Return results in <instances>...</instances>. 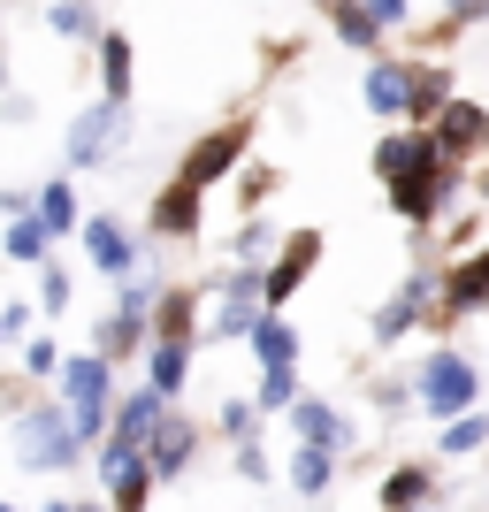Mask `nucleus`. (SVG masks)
Instances as JSON below:
<instances>
[{
  "label": "nucleus",
  "mask_w": 489,
  "mask_h": 512,
  "mask_svg": "<svg viewBox=\"0 0 489 512\" xmlns=\"http://www.w3.org/2000/svg\"><path fill=\"white\" fill-rule=\"evenodd\" d=\"M413 398H421L428 421H459V413L482 406V367H474L459 344H436V352L413 367Z\"/></svg>",
  "instance_id": "f257e3e1"
},
{
  "label": "nucleus",
  "mask_w": 489,
  "mask_h": 512,
  "mask_svg": "<svg viewBox=\"0 0 489 512\" xmlns=\"http://www.w3.org/2000/svg\"><path fill=\"white\" fill-rule=\"evenodd\" d=\"M436 291H444V268H405V283L375 306V321H367L375 352H398V337L428 329V321H436Z\"/></svg>",
  "instance_id": "f03ea898"
},
{
  "label": "nucleus",
  "mask_w": 489,
  "mask_h": 512,
  "mask_svg": "<svg viewBox=\"0 0 489 512\" xmlns=\"http://www.w3.org/2000/svg\"><path fill=\"white\" fill-rule=\"evenodd\" d=\"M459 184H467V169H459V161H436V169L398 176V184H383V192H390V214H398L405 230H436V222L451 214V199H459Z\"/></svg>",
  "instance_id": "7ed1b4c3"
},
{
  "label": "nucleus",
  "mask_w": 489,
  "mask_h": 512,
  "mask_svg": "<svg viewBox=\"0 0 489 512\" xmlns=\"http://www.w3.org/2000/svg\"><path fill=\"white\" fill-rule=\"evenodd\" d=\"M489 314V245L467 260H444V291H436V321H428V337H451L459 321Z\"/></svg>",
  "instance_id": "20e7f679"
},
{
  "label": "nucleus",
  "mask_w": 489,
  "mask_h": 512,
  "mask_svg": "<svg viewBox=\"0 0 489 512\" xmlns=\"http://www.w3.org/2000/svg\"><path fill=\"white\" fill-rule=\"evenodd\" d=\"M62 398H69V421H77V436H100V428H115L107 421V360L100 352H77V360H62Z\"/></svg>",
  "instance_id": "39448f33"
},
{
  "label": "nucleus",
  "mask_w": 489,
  "mask_h": 512,
  "mask_svg": "<svg viewBox=\"0 0 489 512\" xmlns=\"http://www.w3.org/2000/svg\"><path fill=\"white\" fill-rule=\"evenodd\" d=\"M245 146H253V115H237V123H222V130H207V138H199L192 153H184V184H199V192H207V184H222V176L237 169V161H245Z\"/></svg>",
  "instance_id": "423d86ee"
},
{
  "label": "nucleus",
  "mask_w": 489,
  "mask_h": 512,
  "mask_svg": "<svg viewBox=\"0 0 489 512\" xmlns=\"http://www.w3.org/2000/svg\"><path fill=\"white\" fill-rule=\"evenodd\" d=\"M77 444H85V436H77V421H62V406H39L16 428V459L23 467H69Z\"/></svg>",
  "instance_id": "0eeeda50"
},
{
  "label": "nucleus",
  "mask_w": 489,
  "mask_h": 512,
  "mask_svg": "<svg viewBox=\"0 0 489 512\" xmlns=\"http://www.w3.org/2000/svg\"><path fill=\"white\" fill-rule=\"evenodd\" d=\"M260 314H268V268H237V276H222V299H214V337H253Z\"/></svg>",
  "instance_id": "6e6552de"
},
{
  "label": "nucleus",
  "mask_w": 489,
  "mask_h": 512,
  "mask_svg": "<svg viewBox=\"0 0 489 512\" xmlns=\"http://www.w3.org/2000/svg\"><path fill=\"white\" fill-rule=\"evenodd\" d=\"M436 161H451V153L436 146V130H421V123L383 130V146H375V176H383V184H398V176H421V169H436Z\"/></svg>",
  "instance_id": "1a4fd4ad"
},
{
  "label": "nucleus",
  "mask_w": 489,
  "mask_h": 512,
  "mask_svg": "<svg viewBox=\"0 0 489 512\" xmlns=\"http://www.w3.org/2000/svg\"><path fill=\"white\" fill-rule=\"evenodd\" d=\"M436 146H444L459 169H467V161H489V107L459 92V100L436 115Z\"/></svg>",
  "instance_id": "9d476101"
},
{
  "label": "nucleus",
  "mask_w": 489,
  "mask_h": 512,
  "mask_svg": "<svg viewBox=\"0 0 489 512\" xmlns=\"http://www.w3.org/2000/svg\"><path fill=\"white\" fill-rule=\"evenodd\" d=\"M314 260H321V230H291L276 245V260H268V314H283L298 299V283L314 276Z\"/></svg>",
  "instance_id": "9b49d317"
},
{
  "label": "nucleus",
  "mask_w": 489,
  "mask_h": 512,
  "mask_svg": "<svg viewBox=\"0 0 489 512\" xmlns=\"http://www.w3.org/2000/svg\"><path fill=\"white\" fill-rule=\"evenodd\" d=\"M436 497H444V474L428 467V459H398V467L375 482V505L383 512H436Z\"/></svg>",
  "instance_id": "f8f14e48"
},
{
  "label": "nucleus",
  "mask_w": 489,
  "mask_h": 512,
  "mask_svg": "<svg viewBox=\"0 0 489 512\" xmlns=\"http://www.w3.org/2000/svg\"><path fill=\"white\" fill-rule=\"evenodd\" d=\"M360 100L383 115V123H398L405 107H413V62H398V54H375L367 62V85H360Z\"/></svg>",
  "instance_id": "ddd939ff"
},
{
  "label": "nucleus",
  "mask_w": 489,
  "mask_h": 512,
  "mask_svg": "<svg viewBox=\"0 0 489 512\" xmlns=\"http://www.w3.org/2000/svg\"><path fill=\"white\" fill-rule=\"evenodd\" d=\"M169 421V398H161V390H130L123 398V413H115V428H107V444H123V451H146L153 444V428Z\"/></svg>",
  "instance_id": "4468645a"
},
{
  "label": "nucleus",
  "mask_w": 489,
  "mask_h": 512,
  "mask_svg": "<svg viewBox=\"0 0 489 512\" xmlns=\"http://www.w3.org/2000/svg\"><path fill=\"white\" fill-rule=\"evenodd\" d=\"M115 130H123V100H100V107H85V115L69 123V161H77V169L107 161V146H115Z\"/></svg>",
  "instance_id": "2eb2a0df"
},
{
  "label": "nucleus",
  "mask_w": 489,
  "mask_h": 512,
  "mask_svg": "<svg viewBox=\"0 0 489 512\" xmlns=\"http://www.w3.org/2000/svg\"><path fill=\"white\" fill-rule=\"evenodd\" d=\"M291 436L298 444H321V451H352V421H344L329 398H298L291 406Z\"/></svg>",
  "instance_id": "dca6fc26"
},
{
  "label": "nucleus",
  "mask_w": 489,
  "mask_h": 512,
  "mask_svg": "<svg viewBox=\"0 0 489 512\" xmlns=\"http://www.w3.org/2000/svg\"><path fill=\"white\" fill-rule=\"evenodd\" d=\"M451 100H459V92H451V62H436V54H428V62H413V107H405V123L436 130V115H444Z\"/></svg>",
  "instance_id": "f3484780"
},
{
  "label": "nucleus",
  "mask_w": 489,
  "mask_h": 512,
  "mask_svg": "<svg viewBox=\"0 0 489 512\" xmlns=\"http://www.w3.org/2000/svg\"><path fill=\"white\" fill-rule=\"evenodd\" d=\"M192 451H199V428H192V421H176V413H169V421L153 428L146 459H153V474H161V482H176V474L192 467Z\"/></svg>",
  "instance_id": "a211bd4d"
},
{
  "label": "nucleus",
  "mask_w": 489,
  "mask_h": 512,
  "mask_svg": "<svg viewBox=\"0 0 489 512\" xmlns=\"http://www.w3.org/2000/svg\"><path fill=\"white\" fill-rule=\"evenodd\" d=\"M199 199H207V192H199V184H184V176H176L169 192L153 199V230H161V237H192V230H199Z\"/></svg>",
  "instance_id": "6ab92c4d"
},
{
  "label": "nucleus",
  "mask_w": 489,
  "mask_h": 512,
  "mask_svg": "<svg viewBox=\"0 0 489 512\" xmlns=\"http://www.w3.org/2000/svg\"><path fill=\"white\" fill-rule=\"evenodd\" d=\"M329 31H337L344 46H360V54H383V16H375L367 0H337V8H329Z\"/></svg>",
  "instance_id": "aec40b11"
},
{
  "label": "nucleus",
  "mask_w": 489,
  "mask_h": 512,
  "mask_svg": "<svg viewBox=\"0 0 489 512\" xmlns=\"http://www.w3.org/2000/svg\"><path fill=\"white\" fill-rule=\"evenodd\" d=\"M245 344H253V360H260V367H298V329H291L283 314H260Z\"/></svg>",
  "instance_id": "412c9836"
},
{
  "label": "nucleus",
  "mask_w": 489,
  "mask_h": 512,
  "mask_svg": "<svg viewBox=\"0 0 489 512\" xmlns=\"http://www.w3.org/2000/svg\"><path fill=\"white\" fill-rule=\"evenodd\" d=\"M192 321H199V291H161V306H153V344H192Z\"/></svg>",
  "instance_id": "4be33fe9"
},
{
  "label": "nucleus",
  "mask_w": 489,
  "mask_h": 512,
  "mask_svg": "<svg viewBox=\"0 0 489 512\" xmlns=\"http://www.w3.org/2000/svg\"><path fill=\"white\" fill-rule=\"evenodd\" d=\"M329 482H337V451L298 444V451H291V490H298V497H329Z\"/></svg>",
  "instance_id": "5701e85b"
},
{
  "label": "nucleus",
  "mask_w": 489,
  "mask_h": 512,
  "mask_svg": "<svg viewBox=\"0 0 489 512\" xmlns=\"http://www.w3.org/2000/svg\"><path fill=\"white\" fill-rule=\"evenodd\" d=\"M489 444V413H459V421H444V436H436V459H474V451Z\"/></svg>",
  "instance_id": "b1692460"
},
{
  "label": "nucleus",
  "mask_w": 489,
  "mask_h": 512,
  "mask_svg": "<svg viewBox=\"0 0 489 512\" xmlns=\"http://www.w3.org/2000/svg\"><path fill=\"white\" fill-rule=\"evenodd\" d=\"M85 245H92V260H100L107 276H130V260H138V245H130L115 222H85Z\"/></svg>",
  "instance_id": "393cba45"
},
{
  "label": "nucleus",
  "mask_w": 489,
  "mask_h": 512,
  "mask_svg": "<svg viewBox=\"0 0 489 512\" xmlns=\"http://www.w3.org/2000/svg\"><path fill=\"white\" fill-rule=\"evenodd\" d=\"M184 375H192V344H153L146 383L161 390V398H176V390H184Z\"/></svg>",
  "instance_id": "a878e982"
},
{
  "label": "nucleus",
  "mask_w": 489,
  "mask_h": 512,
  "mask_svg": "<svg viewBox=\"0 0 489 512\" xmlns=\"http://www.w3.org/2000/svg\"><path fill=\"white\" fill-rule=\"evenodd\" d=\"M474 23H489V0H444V16L428 23V46H451L459 31H474Z\"/></svg>",
  "instance_id": "bb28decb"
},
{
  "label": "nucleus",
  "mask_w": 489,
  "mask_h": 512,
  "mask_svg": "<svg viewBox=\"0 0 489 512\" xmlns=\"http://www.w3.org/2000/svg\"><path fill=\"white\" fill-rule=\"evenodd\" d=\"M100 77H107V100H130V39L123 31L100 39Z\"/></svg>",
  "instance_id": "cd10ccee"
},
{
  "label": "nucleus",
  "mask_w": 489,
  "mask_h": 512,
  "mask_svg": "<svg viewBox=\"0 0 489 512\" xmlns=\"http://www.w3.org/2000/svg\"><path fill=\"white\" fill-rule=\"evenodd\" d=\"M298 398H306V390H298V367H268V375H260V398H253V406H260V413H291Z\"/></svg>",
  "instance_id": "c85d7f7f"
},
{
  "label": "nucleus",
  "mask_w": 489,
  "mask_h": 512,
  "mask_svg": "<svg viewBox=\"0 0 489 512\" xmlns=\"http://www.w3.org/2000/svg\"><path fill=\"white\" fill-rule=\"evenodd\" d=\"M444 253H451V260L482 253V214H451V222H444Z\"/></svg>",
  "instance_id": "c756f323"
},
{
  "label": "nucleus",
  "mask_w": 489,
  "mask_h": 512,
  "mask_svg": "<svg viewBox=\"0 0 489 512\" xmlns=\"http://www.w3.org/2000/svg\"><path fill=\"white\" fill-rule=\"evenodd\" d=\"M39 222L46 230H69V222H77V192H69V184H46L39 192Z\"/></svg>",
  "instance_id": "7c9ffc66"
},
{
  "label": "nucleus",
  "mask_w": 489,
  "mask_h": 512,
  "mask_svg": "<svg viewBox=\"0 0 489 512\" xmlns=\"http://www.w3.org/2000/svg\"><path fill=\"white\" fill-rule=\"evenodd\" d=\"M46 237H54V230H46L39 214H31V222H8V253H16V260H39Z\"/></svg>",
  "instance_id": "2f4dec72"
},
{
  "label": "nucleus",
  "mask_w": 489,
  "mask_h": 512,
  "mask_svg": "<svg viewBox=\"0 0 489 512\" xmlns=\"http://www.w3.org/2000/svg\"><path fill=\"white\" fill-rule=\"evenodd\" d=\"M268 245H276V230H268V222H245V230H237V260L268 253Z\"/></svg>",
  "instance_id": "473e14b6"
},
{
  "label": "nucleus",
  "mask_w": 489,
  "mask_h": 512,
  "mask_svg": "<svg viewBox=\"0 0 489 512\" xmlns=\"http://www.w3.org/2000/svg\"><path fill=\"white\" fill-rule=\"evenodd\" d=\"M54 31H62V39H85L92 23H85V8H77V0H62V8H54Z\"/></svg>",
  "instance_id": "72a5a7b5"
},
{
  "label": "nucleus",
  "mask_w": 489,
  "mask_h": 512,
  "mask_svg": "<svg viewBox=\"0 0 489 512\" xmlns=\"http://www.w3.org/2000/svg\"><path fill=\"white\" fill-rule=\"evenodd\" d=\"M237 474H245V482H268V451H260V444H237Z\"/></svg>",
  "instance_id": "f704fd0d"
},
{
  "label": "nucleus",
  "mask_w": 489,
  "mask_h": 512,
  "mask_svg": "<svg viewBox=\"0 0 489 512\" xmlns=\"http://www.w3.org/2000/svg\"><path fill=\"white\" fill-rule=\"evenodd\" d=\"M375 16H383V31H405V16H413V0H367Z\"/></svg>",
  "instance_id": "c9c22d12"
},
{
  "label": "nucleus",
  "mask_w": 489,
  "mask_h": 512,
  "mask_svg": "<svg viewBox=\"0 0 489 512\" xmlns=\"http://www.w3.org/2000/svg\"><path fill=\"white\" fill-rule=\"evenodd\" d=\"M253 413H260V406H222V428H230L237 444H245V436H253Z\"/></svg>",
  "instance_id": "e433bc0d"
},
{
  "label": "nucleus",
  "mask_w": 489,
  "mask_h": 512,
  "mask_svg": "<svg viewBox=\"0 0 489 512\" xmlns=\"http://www.w3.org/2000/svg\"><path fill=\"white\" fill-rule=\"evenodd\" d=\"M39 299H46V306H69V276H62V268H46V283H39Z\"/></svg>",
  "instance_id": "4c0bfd02"
},
{
  "label": "nucleus",
  "mask_w": 489,
  "mask_h": 512,
  "mask_svg": "<svg viewBox=\"0 0 489 512\" xmlns=\"http://www.w3.org/2000/svg\"><path fill=\"white\" fill-rule=\"evenodd\" d=\"M23 360H31V375H54V367H62V352H54V344H31Z\"/></svg>",
  "instance_id": "58836bf2"
},
{
  "label": "nucleus",
  "mask_w": 489,
  "mask_h": 512,
  "mask_svg": "<svg viewBox=\"0 0 489 512\" xmlns=\"http://www.w3.org/2000/svg\"><path fill=\"white\" fill-rule=\"evenodd\" d=\"M474 199H482V207H489V169H474Z\"/></svg>",
  "instance_id": "ea45409f"
},
{
  "label": "nucleus",
  "mask_w": 489,
  "mask_h": 512,
  "mask_svg": "<svg viewBox=\"0 0 489 512\" xmlns=\"http://www.w3.org/2000/svg\"><path fill=\"white\" fill-rule=\"evenodd\" d=\"M314 8H321V16H329V8H337V0H314Z\"/></svg>",
  "instance_id": "a19ab883"
},
{
  "label": "nucleus",
  "mask_w": 489,
  "mask_h": 512,
  "mask_svg": "<svg viewBox=\"0 0 489 512\" xmlns=\"http://www.w3.org/2000/svg\"><path fill=\"white\" fill-rule=\"evenodd\" d=\"M0 512H16V505H0Z\"/></svg>",
  "instance_id": "79ce46f5"
}]
</instances>
